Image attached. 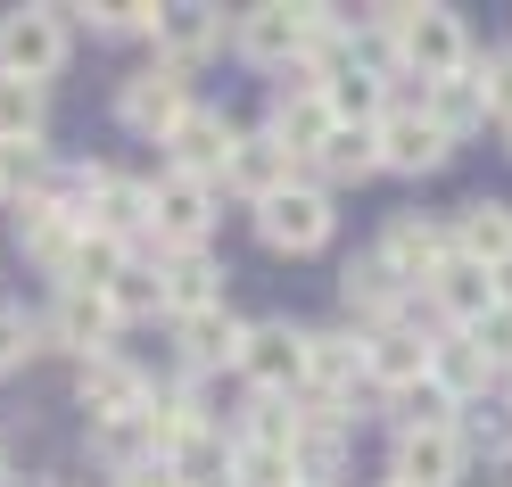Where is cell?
I'll return each instance as SVG.
<instances>
[{
  "label": "cell",
  "mask_w": 512,
  "mask_h": 487,
  "mask_svg": "<svg viewBox=\"0 0 512 487\" xmlns=\"http://www.w3.org/2000/svg\"><path fill=\"white\" fill-rule=\"evenodd\" d=\"M380 265H389L405 289H413V298H422V289H430V273L446 265V256H455V232H446V215H422V207H397L389 223H380Z\"/></svg>",
  "instance_id": "9"
},
{
  "label": "cell",
  "mask_w": 512,
  "mask_h": 487,
  "mask_svg": "<svg viewBox=\"0 0 512 487\" xmlns=\"http://www.w3.org/2000/svg\"><path fill=\"white\" fill-rule=\"evenodd\" d=\"M372 487H389V479H372Z\"/></svg>",
  "instance_id": "43"
},
{
  "label": "cell",
  "mask_w": 512,
  "mask_h": 487,
  "mask_svg": "<svg viewBox=\"0 0 512 487\" xmlns=\"http://www.w3.org/2000/svg\"><path fill=\"white\" fill-rule=\"evenodd\" d=\"M314 50V0H256V9H232V58L256 75H290Z\"/></svg>",
  "instance_id": "3"
},
{
  "label": "cell",
  "mask_w": 512,
  "mask_h": 487,
  "mask_svg": "<svg viewBox=\"0 0 512 487\" xmlns=\"http://www.w3.org/2000/svg\"><path fill=\"white\" fill-rule=\"evenodd\" d=\"M9 232H17V256L25 265H42V273H58V256H67V240H75V223L58 215V199H17L9 207Z\"/></svg>",
  "instance_id": "27"
},
{
  "label": "cell",
  "mask_w": 512,
  "mask_h": 487,
  "mask_svg": "<svg viewBox=\"0 0 512 487\" xmlns=\"http://www.w3.org/2000/svg\"><path fill=\"white\" fill-rule=\"evenodd\" d=\"M471 471L463 430H389V487H455Z\"/></svg>",
  "instance_id": "14"
},
{
  "label": "cell",
  "mask_w": 512,
  "mask_h": 487,
  "mask_svg": "<svg viewBox=\"0 0 512 487\" xmlns=\"http://www.w3.org/2000/svg\"><path fill=\"white\" fill-rule=\"evenodd\" d=\"M479 355H488V364H496V380H512V298H496L488 314H479L471 322V331H463Z\"/></svg>",
  "instance_id": "37"
},
{
  "label": "cell",
  "mask_w": 512,
  "mask_h": 487,
  "mask_svg": "<svg viewBox=\"0 0 512 487\" xmlns=\"http://www.w3.org/2000/svg\"><path fill=\"white\" fill-rule=\"evenodd\" d=\"M372 149H380V174H397V182H430L446 157H455V141L422 116V91H405V83H397L389 116L372 124Z\"/></svg>",
  "instance_id": "5"
},
{
  "label": "cell",
  "mask_w": 512,
  "mask_h": 487,
  "mask_svg": "<svg viewBox=\"0 0 512 487\" xmlns=\"http://www.w3.org/2000/svg\"><path fill=\"white\" fill-rule=\"evenodd\" d=\"M75 58V17L50 9V0H25V9H0V75L50 91Z\"/></svg>",
  "instance_id": "2"
},
{
  "label": "cell",
  "mask_w": 512,
  "mask_h": 487,
  "mask_svg": "<svg viewBox=\"0 0 512 487\" xmlns=\"http://www.w3.org/2000/svg\"><path fill=\"white\" fill-rule=\"evenodd\" d=\"M116 339H124V322H116L108 298H91V289H50V306H42V347L91 364V355H116Z\"/></svg>",
  "instance_id": "11"
},
{
  "label": "cell",
  "mask_w": 512,
  "mask_h": 487,
  "mask_svg": "<svg viewBox=\"0 0 512 487\" xmlns=\"http://www.w3.org/2000/svg\"><path fill=\"white\" fill-rule=\"evenodd\" d=\"M149 50H157V67L199 75L207 58H223V50H232V17H223V9H207V0H174V9H157Z\"/></svg>",
  "instance_id": "12"
},
{
  "label": "cell",
  "mask_w": 512,
  "mask_h": 487,
  "mask_svg": "<svg viewBox=\"0 0 512 487\" xmlns=\"http://www.w3.org/2000/svg\"><path fill=\"white\" fill-rule=\"evenodd\" d=\"M9 487H17V479H9ZM25 487H58V479H25Z\"/></svg>",
  "instance_id": "41"
},
{
  "label": "cell",
  "mask_w": 512,
  "mask_h": 487,
  "mask_svg": "<svg viewBox=\"0 0 512 487\" xmlns=\"http://www.w3.org/2000/svg\"><path fill=\"white\" fill-rule=\"evenodd\" d=\"M339 306H347V331H389L413 314V289L380 265V248H356L339 265Z\"/></svg>",
  "instance_id": "13"
},
{
  "label": "cell",
  "mask_w": 512,
  "mask_h": 487,
  "mask_svg": "<svg viewBox=\"0 0 512 487\" xmlns=\"http://www.w3.org/2000/svg\"><path fill=\"white\" fill-rule=\"evenodd\" d=\"M504 487H512V479H504Z\"/></svg>",
  "instance_id": "45"
},
{
  "label": "cell",
  "mask_w": 512,
  "mask_h": 487,
  "mask_svg": "<svg viewBox=\"0 0 512 487\" xmlns=\"http://www.w3.org/2000/svg\"><path fill=\"white\" fill-rule=\"evenodd\" d=\"M149 397H157V380L133 364V355H91V364H75V405H83V421H116V413H149Z\"/></svg>",
  "instance_id": "16"
},
{
  "label": "cell",
  "mask_w": 512,
  "mask_h": 487,
  "mask_svg": "<svg viewBox=\"0 0 512 487\" xmlns=\"http://www.w3.org/2000/svg\"><path fill=\"white\" fill-rule=\"evenodd\" d=\"M9 479H17V471H9V446H0V487H9Z\"/></svg>",
  "instance_id": "40"
},
{
  "label": "cell",
  "mask_w": 512,
  "mask_h": 487,
  "mask_svg": "<svg viewBox=\"0 0 512 487\" xmlns=\"http://www.w3.org/2000/svg\"><path fill=\"white\" fill-rule=\"evenodd\" d=\"M471 83H479V100H488V116L504 124V116H512V42L471 50Z\"/></svg>",
  "instance_id": "36"
},
{
  "label": "cell",
  "mask_w": 512,
  "mask_h": 487,
  "mask_svg": "<svg viewBox=\"0 0 512 487\" xmlns=\"http://www.w3.org/2000/svg\"><path fill=\"white\" fill-rule=\"evenodd\" d=\"M496 141H504V157H512V116H504V124H496Z\"/></svg>",
  "instance_id": "39"
},
{
  "label": "cell",
  "mask_w": 512,
  "mask_h": 487,
  "mask_svg": "<svg viewBox=\"0 0 512 487\" xmlns=\"http://www.w3.org/2000/svg\"><path fill=\"white\" fill-rule=\"evenodd\" d=\"M108 306H116V322H124V331H141V322H157V314H166V289H157V265H149V256H133V265L116 273Z\"/></svg>",
  "instance_id": "32"
},
{
  "label": "cell",
  "mask_w": 512,
  "mask_h": 487,
  "mask_svg": "<svg viewBox=\"0 0 512 487\" xmlns=\"http://www.w3.org/2000/svg\"><path fill=\"white\" fill-rule=\"evenodd\" d=\"M356 388H364V331H306V388L298 397L314 405H347L356 413Z\"/></svg>",
  "instance_id": "17"
},
{
  "label": "cell",
  "mask_w": 512,
  "mask_h": 487,
  "mask_svg": "<svg viewBox=\"0 0 512 487\" xmlns=\"http://www.w3.org/2000/svg\"><path fill=\"white\" fill-rule=\"evenodd\" d=\"M298 174H306V182H323L331 199H339V190H356V182H372V174H380V149H372V124H331V141L314 149V157H306Z\"/></svg>",
  "instance_id": "23"
},
{
  "label": "cell",
  "mask_w": 512,
  "mask_h": 487,
  "mask_svg": "<svg viewBox=\"0 0 512 487\" xmlns=\"http://www.w3.org/2000/svg\"><path fill=\"white\" fill-rule=\"evenodd\" d=\"M248 232H256L265 256H290V265H298V256H323V248L339 240V199H331L323 182L298 174V182H281L273 199L248 207Z\"/></svg>",
  "instance_id": "1"
},
{
  "label": "cell",
  "mask_w": 512,
  "mask_h": 487,
  "mask_svg": "<svg viewBox=\"0 0 512 487\" xmlns=\"http://www.w3.org/2000/svg\"><path fill=\"white\" fill-rule=\"evenodd\" d=\"M422 116H430L455 149H463L471 133H488V124H496L488 100H479V83H471V67H463V75H446V83H422Z\"/></svg>",
  "instance_id": "28"
},
{
  "label": "cell",
  "mask_w": 512,
  "mask_h": 487,
  "mask_svg": "<svg viewBox=\"0 0 512 487\" xmlns=\"http://www.w3.org/2000/svg\"><path fill=\"white\" fill-rule=\"evenodd\" d=\"M413 380H430V331H413V314L389 331H364V397H405Z\"/></svg>",
  "instance_id": "15"
},
{
  "label": "cell",
  "mask_w": 512,
  "mask_h": 487,
  "mask_svg": "<svg viewBox=\"0 0 512 487\" xmlns=\"http://www.w3.org/2000/svg\"><path fill=\"white\" fill-rule=\"evenodd\" d=\"M504 413H512V380H504Z\"/></svg>",
  "instance_id": "42"
},
{
  "label": "cell",
  "mask_w": 512,
  "mask_h": 487,
  "mask_svg": "<svg viewBox=\"0 0 512 487\" xmlns=\"http://www.w3.org/2000/svg\"><path fill=\"white\" fill-rule=\"evenodd\" d=\"M157 265V289H166V322L199 314V306H223V281H232V265H223L215 248H182V256H149Z\"/></svg>",
  "instance_id": "21"
},
{
  "label": "cell",
  "mask_w": 512,
  "mask_h": 487,
  "mask_svg": "<svg viewBox=\"0 0 512 487\" xmlns=\"http://www.w3.org/2000/svg\"><path fill=\"white\" fill-rule=\"evenodd\" d=\"M91 42H149L157 34V9L149 0H91V9H67Z\"/></svg>",
  "instance_id": "31"
},
{
  "label": "cell",
  "mask_w": 512,
  "mask_h": 487,
  "mask_svg": "<svg viewBox=\"0 0 512 487\" xmlns=\"http://www.w3.org/2000/svg\"><path fill=\"white\" fill-rule=\"evenodd\" d=\"M446 232H455V256H471L479 273H496V281H512V207L504 199H463L455 215H446Z\"/></svg>",
  "instance_id": "20"
},
{
  "label": "cell",
  "mask_w": 512,
  "mask_h": 487,
  "mask_svg": "<svg viewBox=\"0 0 512 487\" xmlns=\"http://www.w3.org/2000/svg\"><path fill=\"white\" fill-rule=\"evenodd\" d=\"M240 446H290L298 438V397H248V413L232 421Z\"/></svg>",
  "instance_id": "33"
},
{
  "label": "cell",
  "mask_w": 512,
  "mask_h": 487,
  "mask_svg": "<svg viewBox=\"0 0 512 487\" xmlns=\"http://www.w3.org/2000/svg\"><path fill=\"white\" fill-rule=\"evenodd\" d=\"M124 265H133V248H124V240H108V232H75L67 256H58V273H50V289H91V298H108Z\"/></svg>",
  "instance_id": "25"
},
{
  "label": "cell",
  "mask_w": 512,
  "mask_h": 487,
  "mask_svg": "<svg viewBox=\"0 0 512 487\" xmlns=\"http://www.w3.org/2000/svg\"><path fill=\"white\" fill-rule=\"evenodd\" d=\"M42 124H50V91L0 75V149H42Z\"/></svg>",
  "instance_id": "30"
},
{
  "label": "cell",
  "mask_w": 512,
  "mask_h": 487,
  "mask_svg": "<svg viewBox=\"0 0 512 487\" xmlns=\"http://www.w3.org/2000/svg\"><path fill=\"white\" fill-rule=\"evenodd\" d=\"M42 355V314H25V306H0V380H17L25 364Z\"/></svg>",
  "instance_id": "35"
},
{
  "label": "cell",
  "mask_w": 512,
  "mask_h": 487,
  "mask_svg": "<svg viewBox=\"0 0 512 487\" xmlns=\"http://www.w3.org/2000/svg\"><path fill=\"white\" fill-rule=\"evenodd\" d=\"M190 108H199L190 75L157 67V58H149V67H133V75L116 83V133H133V141H157V149H166V141H174V124H182Z\"/></svg>",
  "instance_id": "6"
},
{
  "label": "cell",
  "mask_w": 512,
  "mask_h": 487,
  "mask_svg": "<svg viewBox=\"0 0 512 487\" xmlns=\"http://www.w3.org/2000/svg\"><path fill=\"white\" fill-rule=\"evenodd\" d=\"M298 487H314V479H298Z\"/></svg>",
  "instance_id": "44"
},
{
  "label": "cell",
  "mask_w": 512,
  "mask_h": 487,
  "mask_svg": "<svg viewBox=\"0 0 512 487\" xmlns=\"http://www.w3.org/2000/svg\"><path fill=\"white\" fill-rule=\"evenodd\" d=\"M281 182H298V157L281 149L273 133H240V149H232V166H223V182H215V199L232 190L240 207H256V199H273Z\"/></svg>",
  "instance_id": "22"
},
{
  "label": "cell",
  "mask_w": 512,
  "mask_h": 487,
  "mask_svg": "<svg viewBox=\"0 0 512 487\" xmlns=\"http://www.w3.org/2000/svg\"><path fill=\"white\" fill-rule=\"evenodd\" d=\"M430 380H438L463 413H471V405H488V388H504L496 364H488V355H479L463 331H430Z\"/></svg>",
  "instance_id": "24"
},
{
  "label": "cell",
  "mask_w": 512,
  "mask_h": 487,
  "mask_svg": "<svg viewBox=\"0 0 512 487\" xmlns=\"http://www.w3.org/2000/svg\"><path fill=\"white\" fill-rule=\"evenodd\" d=\"M232 372L248 380V397H298V388H306V322H290V314L248 322Z\"/></svg>",
  "instance_id": "7"
},
{
  "label": "cell",
  "mask_w": 512,
  "mask_h": 487,
  "mask_svg": "<svg viewBox=\"0 0 512 487\" xmlns=\"http://www.w3.org/2000/svg\"><path fill=\"white\" fill-rule=\"evenodd\" d=\"M504 298V281L496 273H479L471 256H446V265L430 273V289H422V306H430V331H471L479 314H488Z\"/></svg>",
  "instance_id": "19"
},
{
  "label": "cell",
  "mask_w": 512,
  "mask_h": 487,
  "mask_svg": "<svg viewBox=\"0 0 512 487\" xmlns=\"http://www.w3.org/2000/svg\"><path fill=\"white\" fill-rule=\"evenodd\" d=\"M182 248H215V190L190 174H149V248L141 256H182Z\"/></svg>",
  "instance_id": "4"
},
{
  "label": "cell",
  "mask_w": 512,
  "mask_h": 487,
  "mask_svg": "<svg viewBox=\"0 0 512 487\" xmlns=\"http://www.w3.org/2000/svg\"><path fill=\"white\" fill-rule=\"evenodd\" d=\"M256 133H273L281 149L298 157V166H306V157H314V149L331 141V108H323V75H314L306 58H298L290 75H273V100H265V124H256Z\"/></svg>",
  "instance_id": "8"
},
{
  "label": "cell",
  "mask_w": 512,
  "mask_h": 487,
  "mask_svg": "<svg viewBox=\"0 0 512 487\" xmlns=\"http://www.w3.org/2000/svg\"><path fill=\"white\" fill-rule=\"evenodd\" d=\"M166 331H174L182 372H190V380H215V372H232V364H240V339H248V322H240L232 306H199V314L166 322Z\"/></svg>",
  "instance_id": "18"
},
{
  "label": "cell",
  "mask_w": 512,
  "mask_h": 487,
  "mask_svg": "<svg viewBox=\"0 0 512 487\" xmlns=\"http://www.w3.org/2000/svg\"><path fill=\"white\" fill-rule=\"evenodd\" d=\"M116 487H182V479H174V471H166V463H141V471H124V479H116Z\"/></svg>",
  "instance_id": "38"
},
{
  "label": "cell",
  "mask_w": 512,
  "mask_h": 487,
  "mask_svg": "<svg viewBox=\"0 0 512 487\" xmlns=\"http://www.w3.org/2000/svg\"><path fill=\"white\" fill-rule=\"evenodd\" d=\"M240 133L248 124L232 116V108H215V100H199L182 124H174V141H166V174H190V182H223V166H232V149H240Z\"/></svg>",
  "instance_id": "10"
},
{
  "label": "cell",
  "mask_w": 512,
  "mask_h": 487,
  "mask_svg": "<svg viewBox=\"0 0 512 487\" xmlns=\"http://www.w3.org/2000/svg\"><path fill=\"white\" fill-rule=\"evenodd\" d=\"M83 446L108 463V479H124V471H141V463H157V430H149V413H116V421H83Z\"/></svg>",
  "instance_id": "29"
},
{
  "label": "cell",
  "mask_w": 512,
  "mask_h": 487,
  "mask_svg": "<svg viewBox=\"0 0 512 487\" xmlns=\"http://www.w3.org/2000/svg\"><path fill=\"white\" fill-rule=\"evenodd\" d=\"M389 100H397V75H380V67H339L331 83H323V108H331V124H380L389 116Z\"/></svg>",
  "instance_id": "26"
},
{
  "label": "cell",
  "mask_w": 512,
  "mask_h": 487,
  "mask_svg": "<svg viewBox=\"0 0 512 487\" xmlns=\"http://www.w3.org/2000/svg\"><path fill=\"white\" fill-rule=\"evenodd\" d=\"M223 487H298V463H290V446H240L232 438V471H223Z\"/></svg>",
  "instance_id": "34"
}]
</instances>
